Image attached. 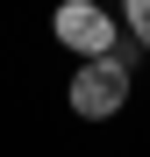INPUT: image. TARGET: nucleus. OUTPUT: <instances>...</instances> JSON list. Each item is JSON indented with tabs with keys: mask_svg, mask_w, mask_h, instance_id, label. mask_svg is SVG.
Wrapping results in <instances>:
<instances>
[{
	"mask_svg": "<svg viewBox=\"0 0 150 157\" xmlns=\"http://www.w3.org/2000/svg\"><path fill=\"white\" fill-rule=\"evenodd\" d=\"M71 114H86V121H107L129 107V50H114V57H86L79 71H71Z\"/></svg>",
	"mask_w": 150,
	"mask_h": 157,
	"instance_id": "obj_1",
	"label": "nucleus"
},
{
	"mask_svg": "<svg viewBox=\"0 0 150 157\" xmlns=\"http://www.w3.org/2000/svg\"><path fill=\"white\" fill-rule=\"evenodd\" d=\"M50 36H57V50H71V57H114V14L100 7V0H57L50 7Z\"/></svg>",
	"mask_w": 150,
	"mask_h": 157,
	"instance_id": "obj_2",
	"label": "nucleus"
},
{
	"mask_svg": "<svg viewBox=\"0 0 150 157\" xmlns=\"http://www.w3.org/2000/svg\"><path fill=\"white\" fill-rule=\"evenodd\" d=\"M121 36L136 50H150V0H121Z\"/></svg>",
	"mask_w": 150,
	"mask_h": 157,
	"instance_id": "obj_3",
	"label": "nucleus"
}]
</instances>
